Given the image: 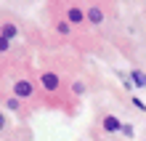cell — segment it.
Masks as SVG:
<instances>
[{
    "label": "cell",
    "mask_w": 146,
    "mask_h": 141,
    "mask_svg": "<svg viewBox=\"0 0 146 141\" xmlns=\"http://www.w3.org/2000/svg\"><path fill=\"white\" fill-rule=\"evenodd\" d=\"M101 125H104L106 133H119V130H122V122H119V117H114V114H106V117L101 120Z\"/></svg>",
    "instance_id": "cell-4"
},
{
    "label": "cell",
    "mask_w": 146,
    "mask_h": 141,
    "mask_svg": "<svg viewBox=\"0 0 146 141\" xmlns=\"http://www.w3.org/2000/svg\"><path fill=\"white\" fill-rule=\"evenodd\" d=\"M85 19H88V13H85L80 5H69V8H66V21H72V24H82Z\"/></svg>",
    "instance_id": "cell-2"
},
{
    "label": "cell",
    "mask_w": 146,
    "mask_h": 141,
    "mask_svg": "<svg viewBox=\"0 0 146 141\" xmlns=\"http://www.w3.org/2000/svg\"><path fill=\"white\" fill-rule=\"evenodd\" d=\"M117 77H119V80H122V85H125V88H127V91H130V93L135 91V83H133V77L127 75V72H119V69H117Z\"/></svg>",
    "instance_id": "cell-8"
},
{
    "label": "cell",
    "mask_w": 146,
    "mask_h": 141,
    "mask_svg": "<svg viewBox=\"0 0 146 141\" xmlns=\"http://www.w3.org/2000/svg\"><path fill=\"white\" fill-rule=\"evenodd\" d=\"M130 77H133L135 88H146V72L143 69H130Z\"/></svg>",
    "instance_id": "cell-6"
},
{
    "label": "cell",
    "mask_w": 146,
    "mask_h": 141,
    "mask_svg": "<svg viewBox=\"0 0 146 141\" xmlns=\"http://www.w3.org/2000/svg\"><path fill=\"white\" fill-rule=\"evenodd\" d=\"M85 13H88V21L90 24H101V21H104V8H101V5H88Z\"/></svg>",
    "instance_id": "cell-5"
},
{
    "label": "cell",
    "mask_w": 146,
    "mask_h": 141,
    "mask_svg": "<svg viewBox=\"0 0 146 141\" xmlns=\"http://www.w3.org/2000/svg\"><path fill=\"white\" fill-rule=\"evenodd\" d=\"M11 48V40H5V37H0V51H8Z\"/></svg>",
    "instance_id": "cell-13"
},
{
    "label": "cell",
    "mask_w": 146,
    "mask_h": 141,
    "mask_svg": "<svg viewBox=\"0 0 146 141\" xmlns=\"http://www.w3.org/2000/svg\"><path fill=\"white\" fill-rule=\"evenodd\" d=\"M16 32H19V27H16V24H11V21L3 24V37H5V40H13Z\"/></svg>",
    "instance_id": "cell-7"
},
{
    "label": "cell",
    "mask_w": 146,
    "mask_h": 141,
    "mask_svg": "<svg viewBox=\"0 0 146 141\" xmlns=\"http://www.w3.org/2000/svg\"><path fill=\"white\" fill-rule=\"evenodd\" d=\"M19 101H21V99H16V96L5 99V109H11V112H19Z\"/></svg>",
    "instance_id": "cell-10"
},
{
    "label": "cell",
    "mask_w": 146,
    "mask_h": 141,
    "mask_svg": "<svg viewBox=\"0 0 146 141\" xmlns=\"http://www.w3.org/2000/svg\"><path fill=\"white\" fill-rule=\"evenodd\" d=\"M72 93H74V96H82V93H85V83H82V80L72 83Z\"/></svg>",
    "instance_id": "cell-11"
},
{
    "label": "cell",
    "mask_w": 146,
    "mask_h": 141,
    "mask_svg": "<svg viewBox=\"0 0 146 141\" xmlns=\"http://www.w3.org/2000/svg\"><path fill=\"white\" fill-rule=\"evenodd\" d=\"M40 83H42L45 91L53 93L56 88H58V75H56V72H40Z\"/></svg>",
    "instance_id": "cell-3"
},
{
    "label": "cell",
    "mask_w": 146,
    "mask_h": 141,
    "mask_svg": "<svg viewBox=\"0 0 146 141\" xmlns=\"http://www.w3.org/2000/svg\"><path fill=\"white\" fill-rule=\"evenodd\" d=\"M56 32L58 35H69L72 32V21H56Z\"/></svg>",
    "instance_id": "cell-9"
},
{
    "label": "cell",
    "mask_w": 146,
    "mask_h": 141,
    "mask_svg": "<svg viewBox=\"0 0 146 141\" xmlns=\"http://www.w3.org/2000/svg\"><path fill=\"white\" fill-rule=\"evenodd\" d=\"M119 133H122L125 138H133V133H135V130H133V125H127V122H122V130H119Z\"/></svg>",
    "instance_id": "cell-12"
},
{
    "label": "cell",
    "mask_w": 146,
    "mask_h": 141,
    "mask_svg": "<svg viewBox=\"0 0 146 141\" xmlns=\"http://www.w3.org/2000/svg\"><path fill=\"white\" fill-rule=\"evenodd\" d=\"M11 93L16 96V99L27 101V99H32V96H35V85H32L29 80H16L13 88H11Z\"/></svg>",
    "instance_id": "cell-1"
}]
</instances>
